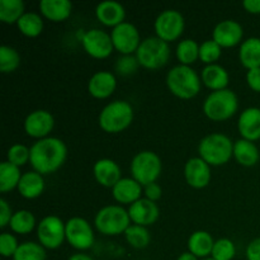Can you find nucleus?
Wrapping results in <instances>:
<instances>
[{
  "label": "nucleus",
  "instance_id": "f257e3e1",
  "mask_svg": "<svg viewBox=\"0 0 260 260\" xmlns=\"http://www.w3.org/2000/svg\"><path fill=\"white\" fill-rule=\"evenodd\" d=\"M68 157V147L57 137L38 140L30 147L29 162L33 170L42 175L57 172Z\"/></svg>",
  "mask_w": 260,
  "mask_h": 260
},
{
  "label": "nucleus",
  "instance_id": "f03ea898",
  "mask_svg": "<svg viewBox=\"0 0 260 260\" xmlns=\"http://www.w3.org/2000/svg\"><path fill=\"white\" fill-rule=\"evenodd\" d=\"M202 80L190 66L178 65L167 75V85L180 99H192L201 91Z\"/></svg>",
  "mask_w": 260,
  "mask_h": 260
},
{
  "label": "nucleus",
  "instance_id": "7ed1b4c3",
  "mask_svg": "<svg viewBox=\"0 0 260 260\" xmlns=\"http://www.w3.org/2000/svg\"><path fill=\"white\" fill-rule=\"evenodd\" d=\"M198 152L201 159L208 165L220 167L230 161L234 156V144L226 135L211 134L201 140Z\"/></svg>",
  "mask_w": 260,
  "mask_h": 260
},
{
  "label": "nucleus",
  "instance_id": "20e7f679",
  "mask_svg": "<svg viewBox=\"0 0 260 260\" xmlns=\"http://www.w3.org/2000/svg\"><path fill=\"white\" fill-rule=\"evenodd\" d=\"M134 121V108L126 101H114L107 104L99 114V126L108 134H118Z\"/></svg>",
  "mask_w": 260,
  "mask_h": 260
},
{
  "label": "nucleus",
  "instance_id": "39448f33",
  "mask_svg": "<svg viewBox=\"0 0 260 260\" xmlns=\"http://www.w3.org/2000/svg\"><path fill=\"white\" fill-rule=\"evenodd\" d=\"M238 95L230 89L212 91L203 103L205 114L215 122L230 119L238 112Z\"/></svg>",
  "mask_w": 260,
  "mask_h": 260
},
{
  "label": "nucleus",
  "instance_id": "423d86ee",
  "mask_svg": "<svg viewBox=\"0 0 260 260\" xmlns=\"http://www.w3.org/2000/svg\"><path fill=\"white\" fill-rule=\"evenodd\" d=\"M96 230L107 236H117L126 233L131 226L128 211L121 206H106L98 211L94 218Z\"/></svg>",
  "mask_w": 260,
  "mask_h": 260
},
{
  "label": "nucleus",
  "instance_id": "0eeeda50",
  "mask_svg": "<svg viewBox=\"0 0 260 260\" xmlns=\"http://www.w3.org/2000/svg\"><path fill=\"white\" fill-rule=\"evenodd\" d=\"M140 66L149 70H157L168 63L170 58L169 43L159 37H149L144 40L136 51Z\"/></svg>",
  "mask_w": 260,
  "mask_h": 260
},
{
  "label": "nucleus",
  "instance_id": "6e6552de",
  "mask_svg": "<svg viewBox=\"0 0 260 260\" xmlns=\"http://www.w3.org/2000/svg\"><path fill=\"white\" fill-rule=\"evenodd\" d=\"M161 160L152 151L139 152L135 155L131 162L132 178L142 187L156 182L161 174Z\"/></svg>",
  "mask_w": 260,
  "mask_h": 260
},
{
  "label": "nucleus",
  "instance_id": "1a4fd4ad",
  "mask_svg": "<svg viewBox=\"0 0 260 260\" xmlns=\"http://www.w3.org/2000/svg\"><path fill=\"white\" fill-rule=\"evenodd\" d=\"M37 238L43 248L55 250L66 240V223L57 216H46L37 226Z\"/></svg>",
  "mask_w": 260,
  "mask_h": 260
},
{
  "label": "nucleus",
  "instance_id": "9d476101",
  "mask_svg": "<svg viewBox=\"0 0 260 260\" xmlns=\"http://www.w3.org/2000/svg\"><path fill=\"white\" fill-rule=\"evenodd\" d=\"M184 17L180 12L174 9H167L157 15L155 20V32L156 37L165 42L177 41L184 32Z\"/></svg>",
  "mask_w": 260,
  "mask_h": 260
},
{
  "label": "nucleus",
  "instance_id": "9b49d317",
  "mask_svg": "<svg viewBox=\"0 0 260 260\" xmlns=\"http://www.w3.org/2000/svg\"><path fill=\"white\" fill-rule=\"evenodd\" d=\"M66 240L76 250H88L94 245L91 225L81 217H73L66 222Z\"/></svg>",
  "mask_w": 260,
  "mask_h": 260
},
{
  "label": "nucleus",
  "instance_id": "f8f14e48",
  "mask_svg": "<svg viewBox=\"0 0 260 260\" xmlns=\"http://www.w3.org/2000/svg\"><path fill=\"white\" fill-rule=\"evenodd\" d=\"M114 50L122 55H132L136 52L142 41L140 40L139 29L132 23L123 22L113 28L111 33Z\"/></svg>",
  "mask_w": 260,
  "mask_h": 260
},
{
  "label": "nucleus",
  "instance_id": "ddd939ff",
  "mask_svg": "<svg viewBox=\"0 0 260 260\" xmlns=\"http://www.w3.org/2000/svg\"><path fill=\"white\" fill-rule=\"evenodd\" d=\"M81 43L85 52L94 58L109 57L114 50L111 35L96 28L84 33Z\"/></svg>",
  "mask_w": 260,
  "mask_h": 260
},
{
  "label": "nucleus",
  "instance_id": "4468645a",
  "mask_svg": "<svg viewBox=\"0 0 260 260\" xmlns=\"http://www.w3.org/2000/svg\"><path fill=\"white\" fill-rule=\"evenodd\" d=\"M55 119L50 112L45 109H38L27 116L24 121V131L28 136L33 139H46L53 129Z\"/></svg>",
  "mask_w": 260,
  "mask_h": 260
},
{
  "label": "nucleus",
  "instance_id": "2eb2a0df",
  "mask_svg": "<svg viewBox=\"0 0 260 260\" xmlns=\"http://www.w3.org/2000/svg\"><path fill=\"white\" fill-rule=\"evenodd\" d=\"M211 165L201 157H192L185 162L184 177L188 185L194 189L206 188L211 182Z\"/></svg>",
  "mask_w": 260,
  "mask_h": 260
},
{
  "label": "nucleus",
  "instance_id": "dca6fc26",
  "mask_svg": "<svg viewBox=\"0 0 260 260\" xmlns=\"http://www.w3.org/2000/svg\"><path fill=\"white\" fill-rule=\"evenodd\" d=\"M128 215L134 225L147 228L156 222L160 216V210L156 203L152 201L147 198H140L129 206Z\"/></svg>",
  "mask_w": 260,
  "mask_h": 260
},
{
  "label": "nucleus",
  "instance_id": "f3484780",
  "mask_svg": "<svg viewBox=\"0 0 260 260\" xmlns=\"http://www.w3.org/2000/svg\"><path fill=\"white\" fill-rule=\"evenodd\" d=\"M244 30L240 23L236 20H222L215 27L212 33V40L223 48L234 47L243 40Z\"/></svg>",
  "mask_w": 260,
  "mask_h": 260
},
{
  "label": "nucleus",
  "instance_id": "a211bd4d",
  "mask_svg": "<svg viewBox=\"0 0 260 260\" xmlns=\"http://www.w3.org/2000/svg\"><path fill=\"white\" fill-rule=\"evenodd\" d=\"M117 88L116 76L109 71H98L88 83V91L96 99H106L114 93Z\"/></svg>",
  "mask_w": 260,
  "mask_h": 260
},
{
  "label": "nucleus",
  "instance_id": "6ab92c4d",
  "mask_svg": "<svg viewBox=\"0 0 260 260\" xmlns=\"http://www.w3.org/2000/svg\"><path fill=\"white\" fill-rule=\"evenodd\" d=\"M93 173L96 182L106 188H113L122 179L118 164L111 159L98 160L94 164Z\"/></svg>",
  "mask_w": 260,
  "mask_h": 260
},
{
  "label": "nucleus",
  "instance_id": "aec40b11",
  "mask_svg": "<svg viewBox=\"0 0 260 260\" xmlns=\"http://www.w3.org/2000/svg\"><path fill=\"white\" fill-rule=\"evenodd\" d=\"M238 128L244 140L256 141L260 139V108H246L239 117Z\"/></svg>",
  "mask_w": 260,
  "mask_h": 260
},
{
  "label": "nucleus",
  "instance_id": "412c9836",
  "mask_svg": "<svg viewBox=\"0 0 260 260\" xmlns=\"http://www.w3.org/2000/svg\"><path fill=\"white\" fill-rule=\"evenodd\" d=\"M95 15L102 24L107 27H117L124 22L126 18V10L123 5L117 2H102L96 5Z\"/></svg>",
  "mask_w": 260,
  "mask_h": 260
},
{
  "label": "nucleus",
  "instance_id": "4be33fe9",
  "mask_svg": "<svg viewBox=\"0 0 260 260\" xmlns=\"http://www.w3.org/2000/svg\"><path fill=\"white\" fill-rule=\"evenodd\" d=\"M113 198L122 205H132L141 198L142 185L134 178H122L112 188Z\"/></svg>",
  "mask_w": 260,
  "mask_h": 260
},
{
  "label": "nucleus",
  "instance_id": "5701e85b",
  "mask_svg": "<svg viewBox=\"0 0 260 260\" xmlns=\"http://www.w3.org/2000/svg\"><path fill=\"white\" fill-rule=\"evenodd\" d=\"M201 80L211 90L217 91L228 89L230 76L225 68L217 65V63H213V65H207L203 69L202 74H201Z\"/></svg>",
  "mask_w": 260,
  "mask_h": 260
},
{
  "label": "nucleus",
  "instance_id": "b1692460",
  "mask_svg": "<svg viewBox=\"0 0 260 260\" xmlns=\"http://www.w3.org/2000/svg\"><path fill=\"white\" fill-rule=\"evenodd\" d=\"M40 10L45 18L52 22H63L73 12V4L68 0H42Z\"/></svg>",
  "mask_w": 260,
  "mask_h": 260
},
{
  "label": "nucleus",
  "instance_id": "393cba45",
  "mask_svg": "<svg viewBox=\"0 0 260 260\" xmlns=\"http://www.w3.org/2000/svg\"><path fill=\"white\" fill-rule=\"evenodd\" d=\"M18 190L20 196L27 200H35L40 197L45 190V179L43 175L37 172H27L22 175L18 184Z\"/></svg>",
  "mask_w": 260,
  "mask_h": 260
},
{
  "label": "nucleus",
  "instance_id": "a878e982",
  "mask_svg": "<svg viewBox=\"0 0 260 260\" xmlns=\"http://www.w3.org/2000/svg\"><path fill=\"white\" fill-rule=\"evenodd\" d=\"M213 245L215 241L212 235L207 231H196L188 239V250L197 258H208L212 254Z\"/></svg>",
  "mask_w": 260,
  "mask_h": 260
},
{
  "label": "nucleus",
  "instance_id": "bb28decb",
  "mask_svg": "<svg viewBox=\"0 0 260 260\" xmlns=\"http://www.w3.org/2000/svg\"><path fill=\"white\" fill-rule=\"evenodd\" d=\"M239 58L248 70L260 68V38L251 37L244 41L239 51Z\"/></svg>",
  "mask_w": 260,
  "mask_h": 260
},
{
  "label": "nucleus",
  "instance_id": "cd10ccee",
  "mask_svg": "<svg viewBox=\"0 0 260 260\" xmlns=\"http://www.w3.org/2000/svg\"><path fill=\"white\" fill-rule=\"evenodd\" d=\"M234 157L243 167H254L259 161V150L248 140H238L234 144Z\"/></svg>",
  "mask_w": 260,
  "mask_h": 260
},
{
  "label": "nucleus",
  "instance_id": "c85d7f7f",
  "mask_svg": "<svg viewBox=\"0 0 260 260\" xmlns=\"http://www.w3.org/2000/svg\"><path fill=\"white\" fill-rule=\"evenodd\" d=\"M22 175L19 168L9 161H3L0 164V192L7 193L18 188Z\"/></svg>",
  "mask_w": 260,
  "mask_h": 260
},
{
  "label": "nucleus",
  "instance_id": "c756f323",
  "mask_svg": "<svg viewBox=\"0 0 260 260\" xmlns=\"http://www.w3.org/2000/svg\"><path fill=\"white\" fill-rule=\"evenodd\" d=\"M24 15V3L22 0H0V20L5 24L18 23Z\"/></svg>",
  "mask_w": 260,
  "mask_h": 260
},
{
  "label": "nucleus",
  "instance_id": "7c9ffc66",
  "mask_svg": "<svg viewBox=\"0 0 260 260\" xmlns=\"http://www.w3.org/2000/svg\"><path fill=\"white\" fill-rule=\"evenodd\" d=\"M18 29L20 30V33L27 37H37L42 33L43 30V19L40 14L37 13H24L22 18L18 20L17 23Z\"/></svg>",
  "mask_w": 260,
  "mask_h": 260
},
{
  "label": "nucleus",
  "instance_id": "2f4dec72",
  "mask_svg": "<svg viewBox=\"0 0 260 260\" xmlns=\"http://www.w3.org/2000/svg\"><path fill=\"white\" fill-rule=\"evenodd\" d=\"M9 226L13 233L20 234V235H27L36 228V217L30 211H17L13 215Z\"/></svg>",
  "mask_w": 260,
  "mask_h": 260
},
{
  "label": "nucleus",
  "instance_id": "473e14b6",
  "mask_svg": "<svg viewBox=\"0 0 260 260\" xmlns=\"http://www.w3.org/2000/svg\"><path fill=\"white\" fill-rule=\"evenodd\" d=\"M177 58L180 65L189 66L200 58V46L194 40H183L177 46Z\"/></svg>",
  "mask_w": 260,
  "mask_h": 260
},
{
  "label": "nucleus",
  "instance_id": "72a5a7b5",
  "mask_svg": "<svg viewBox=\"0 0 260 260\" xmlns=\"http://www.w3.org/2000/svg\"><path fill=\"white\" fill-rule=\"evenodd\" d=\"M47 254L46 249L41 244L27 241L20 244L18 250L15 251L13 260H46Z\"/></svg>",
  "mask_w": 260,
  "mask_h": 260
},
{
  "label": "nucleus",
  "instance_id": "f704fd0d",
  "mask_svg": "<svg viewBox=\"0 0 260 260\" xmlns=\"http://www.w3.org/2000/svg\"><path fill=\"white\" fill-rule=\"evenodd\" d=\"M124 238L126 241L135 249H145L149 246L150 241H151V235H150L149 230L144 226L139 225H131L124 233Z\"/></svg>",
  "mask_w": 260,
  "mask_h": 260
},
{
  "label": "nucleus",
  "instance_id": "c9c22d12",
  "mask_svg": "<svg viewBox=\"0 0 260 260\" xmlns=\"http://www.w3.org/2000/svg\"><path fill=\"white\" fill-rule=\"evenodd\" d=\"M20 65V56L15 48L10 46L0 47V71L3 74H10L17 70Z\"/></svg>",
  "mask_w": 260,
  "mask_h": 260
},
{
  "label": "nucleus",
  "instance_id": "e433bc0d",
  "mask_svg": "<svg viewBox=\"0 0 260 260\" xmlns=\"http://www.w3.org/2000/svg\"><path fill=\"white\" fill-rule=\"evenodd\" d=\"M236 255L235 244L230 239H218L215 241L211 258L215 260H233Z\"/></svg>",
  "mask_w": 260,
  "mask_h": 260
},
{
  "label": "nucleus",
  "instance_id": "4c0bfd02",
  "mask_svg": "<svg viewBox=\"0 0 260 260\" xmlns=\"http://www.w3.org/2000/svg\"><path fill=\"white\" fill-rule=\"evenodd\" d=\"M222 47L215 41H206L200 46V60L207 65H213L222 53Z\"/></svg>",
  "mask_w": 260,
  "mask_h": 260
},
{
  "label": "nucleus",
  "instance_id": "58836bf2",
  "mask_svg": "<svg viewBox=\"0 0 260 260\" xmlns=\"http://www.w3.org/2000/svg\"><path fill=\"white\" fill-rule=\"evenodd\" d=\"M8 160L10 164L15 165V167L20 168L23 165H25L27 162H29L30 159V149H28L27 146L20 144H15L13 146H10V149L8 150Z\"/></svg>",
  "mask_w": 260,
  "mask_h": 260
},
{
  "label": "nucleus",
  "instance_id": "ea45409f",
  "mask_svg": "<svg viewBox=\"0 0 260 260\" xmlns=\"http://www.w3.org/2000/svg\"><path fill=\"white\" fill-rule=\"evenodd\" d=\"M140 63L137 57L134 55H122L116 62V71L122 76L132 75L137 71Z\"/></svg>",
  "mask_w": 260,
  "mask_h": 260
},
{
  "label": "nucleus",
  "instance_id": "a19ab883",
  "mask_svg": "<svg viewBox=\"0 0 260 260\" xmlns=\"http://www.w3.org/2000/svg\"><path fill=\"white\" fill-rule=\"evenodd\" d=\"M19 245L17 238L10 233H3L0 235V254L4 258H13Z\"/></svg>",
  "mask_w": 260,
  "mask_h": 260
},
{
  "label": "nucleus",
  "instance_id": "79ce46f5",
  "mask_svg": "<svg viewBox=\"0 0 260 260\" xmlns=\"http://www.w3.org/2000/svg\"><path fill=\"white\" fill-rule=\"evenodd\" d=\"M13 215H14V213L12 212L10 205L4 200V198H2V200H0V228L4 229L5 226L9 225Z\"/></svg>",
  "mask_w": 260,
  "mask_h": 260
},
{
  "label": "nucleus",
  "instance_id": "37998d69",
  "mask_svg": "<svg viewBox=\"0 0 260 260\" xmlns=\"http://www.w3.org/2000/svg\"><path fill=\"white\" fill-rule=\"evenodd\" d=\"M144 193H145V198L147 200L152 201V202H156L161 198L162 196V189L156 182L151 183V184H147L144 187Z\"/></svg>",
  "mask_w": 260,
  "mask_h": 260
},
{
  "label": "nucleus",
  "instance_id": "c03bdc74",
  "mask_svg": "<svg viewBox=\"0 0 260 260\" xmlns=\"http://www.w3.org/2000/svg\"><path fill=\"white\" fill-rule=\"evenodd\" d=\"M246 81H248V85L250 86V89L260 93V68L248 70Z\"/></svg>",
  "mask_w": 260,
  "mask_h": 260
},
{
  "label": "nucleus",
  "instance_id": "a18cd8bd",
  "mask_svg": "<svg viewBox=\"0 0 260 260\" xmlns=\"http://www.w3.org/2000/svg\"><path fill=\"white\" fill-rule=\"evenodd\" d=\"M246 259L260 260V238L254 239L246 248Z\"/></svg>",
  "mask_w": 260,
  "mask_h": 260
},
{
  "label": "nucleus",
  "instance_id": "49530a36",
  "mask_svg": "<svg viewBox=\"0 0 260 260\" xmlns=\"http://www.w3.org/2000/svg\"><path fill=\"white\" fill-rule=\"evenodd\" d=\"M244 9L251 14H260V0H245L243 3Z\"/></svg>",
  "mask_w": 260,
  "mask_h": 260
},
{
  "label": "nucleus",
  "instance_id": "de8ad7c7",
  "mask_svg": "<svg viewBox=\"0 0 260 260\" xmlns=\"http://www.w3.org/2000/svg\"><path fill=\"white\" fill-rule=\"evenodd\" d=\"M68 260H94V259L91 258L90 255H88V254L79 253V254H74V255H71Z\"/></svg>",
  "mask_w": 260,
  "mask_h": 260
},
{
  "label": "nucleus",
  "instance_id": "09e8293b",
  "mask_svg": "<svg viewBox=\"0 0 260 260\" xmlns=\"http://www.w3.org/2000/svg\"><path fill=\"white\" fill-rule=\"evenodd\" d=\"M177 260H198V258L196 255H193L192 253H189V251H185V253L180 254Z\"/></svg>",
  "mask_w": 260,
  "mask_h": 260
},
{
  "label": "nucleus",
  "instance_id": "8fccbe9b",
  "mask_svg": "<svg viewBox=\"0 0 260 260\" xmlns=\"http://www.w3.org/2000/svg\"><path fill=\"white\" fill-rule=\"evenodd\" d=\"M202 260H215V259H212V258H206V259H202Z\"/></svg>",
  "mask_w": 260,
  "mask_h": 260
}]
</instances>
